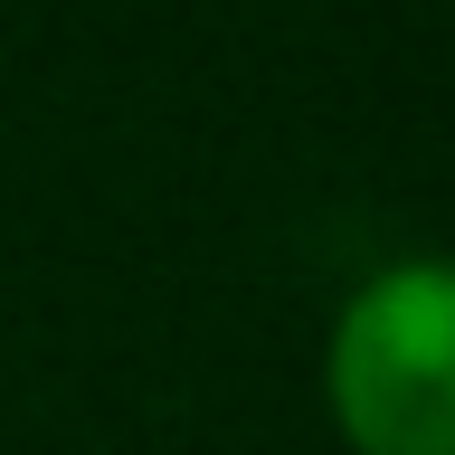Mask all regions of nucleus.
<instances>
[{
  "label": "nucleus",
  "instance_id": "nucleus-1",
  "mask_svg": "<svg viewBox=\"0 0 455 455\" xmlns=\"http://www.w3.org/2000/svg\"><path fill=\"white\" fill-rule=\"evenodd\" d=\"M323 398L361 455H455V256H398L351 284Z\"/></svg>",
  "mask_w": 455,
  "mask_h": 455
}]
</instances>
